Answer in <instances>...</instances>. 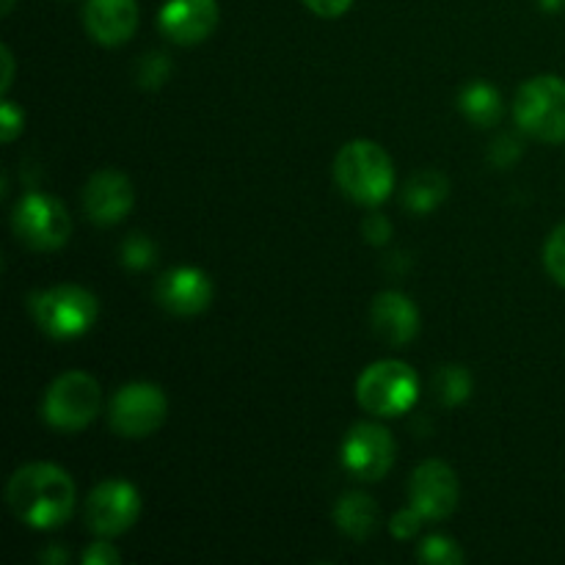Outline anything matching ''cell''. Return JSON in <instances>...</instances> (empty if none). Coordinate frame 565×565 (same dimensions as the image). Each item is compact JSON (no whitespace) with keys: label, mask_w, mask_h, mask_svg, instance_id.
Instances as JSON below:
<instances>
[{"label":"cell","mask_w":565,"mask_h":565,"mask_svg":"<svg viewBox=\"0 0 565 565\" xmlns=\"http://www.w3.org/2000/svg\"><path fill=\"white\" fill-rule=\"evenodd\" d=\"M141 494L127 480H103L86 500V524L99 539H116L138 522Z\"/></svg>","instance_id":"cell-9"},{"label":"cell","mask_w":565,"mask_h":565,"mask_svg":"<svg viewBox=\"0 0 565 565\" xmlns=\"http://www.w3.org/2000/svg\"><path fill=\"white\" fill-rule=\"evenodd\" d=\"M334 180L348 199L375 207L386 202L395 188V166L379 143L356 138L337 152Z\"/></svg>","instance_id":"cell-2"},{"label":"cell","mask_w":565,"mask_h":565,"mask_svg":"<svg viewBox=\"0 0 565 565\" xmlns=\"http://www.w3.org/2000/svg\"><path fill=\"white\" fill-rule=\"evenodd\" d=\"M99 408H103V390H99L97 379L81 373V370H72L50 384L42 401V417L47 419L50 428L77 434L88 423H94Z\"/></svg>","instance_id":"cell-6"},{"label":"cell","mask_w":565,"mask_h":565,"mask_svg":"<svg viewBox=\"0 0 565 565\" xmlns=\"http://www.w3.org/2000/svg\"><path fill=\"white\" fill-rule=\"evenodd\" d=\"M31 315L50 340H77L97 323L99 303L86 287L55 285L33 296Z\"/></svg>","instance_id":"cell-3"},{"label":"cell","mask_w":565,"mask_h":565,"mask_svg":"<svg viewBox=\"0 0 565 565\" xmlns=\"http://www.w3.org/2000/svg\"><path fill=\"white\" fill-rule=\"evenodd\" d=\"M423 522H425V519L419 516L417 508L408 505L406 511H401L395 519H392L390 530H392V535H395V539L408 541V539H414V535L419 533V527H423Z\"/></svg>","instance_id":"cell-26"},{"label":"cell","mask_w":565,"mask_h":565,"mask_svg":"<svg viewBox=\"0 0 565 565\" xmlns=\"http://www.w3.org/2000/svg\"><path fill=\"white\" fill-rule=\"evenodd\" d=\"M132 202H136L132 182L116 169L97 171V174L86 182V188H83V210H86L88 218L99 226H110L125 221L127 213L132 210Z\"/></svg>","instance_id":"cell-13"},{"label":"cell","mask_w":565,"mask_h":565,"mask_svg":"<svg viewBox=\"0 0 565 565\" xmlns=\"http://www.w3.org/2000/svg\"><path fill=\"white\" fill-rule=\"evenodd\" d=\"M461 486L445 461H425L414 469L408 483V500L425 522H441L458 508Z\"/></svg>","instance_id":"cell-11"},{"label":"cell","mask_w":565,"mask_h":565,"mask_svg":"<svg viewBox=\"0 0 565 565\" xmlns=\"http://www.w3.org/2000/svg\"><path fill=\"white\" fill-rule=\"evenodd\" d=\"M77 491L70 472L55 463H25L6 486V502L22 524L33 530H55L72 516Z\"/></svg>","instance_id":"cell-1"},{"label":"cell","mask_w":565,"mask_h":565,"mask_svg":"<svg viewBox=\"0 0 565 565\" xmlns=\"http://www.w3.org/2000/svg\"><path fill=\"white\" fill-rule=\"evenodd\" d=\"M83 25L88 36L105 47L125 44L138 28V3L136 0H86Z\"/></svg>","instance_id":"cell-15"},{"label":"cell","mask_w":565,"mask_h":565,"mask_svg":"<svg viewBox=\"0 0 565 565\" xmlns=\"http://www.w3.org/2000/svg\"><path fill=\"white\" fill-rule=\"evenodd\" d=\"M395 452L397 447L392 434L384 425L375 423L353 425L342 441V463L353 478L364 480V483L386 478V472L395 463Z\"/></svg>","instance_id":"cell-10"},{"label":"cell","mask_w":565,"mask_h":565,"mask_svg":"<svg viewBox=\"0 0 565 565\" xmlns=\"http://www.w3.org/2000/svg\"><path fill=\"white\" fill-rule=\"evenodd\" d=\"M11 230L28 248L55 252V248H61L70 241L72 221L66 210L61 207L58 199L47 196V193H25L14 204Z\"/></svg>","instance_id":"cell-8"},{"label":"cell","mask_w":565,"mask_h":565,"mask_svg":"<svg viewBox=\"0 0 565 565\" xmlns=\"http://www.w3.org/2000/svg\"><path fill=\"white\" fill-rule=\"evenodd\" d=\"M11 9H14V0H3V6H0V11H3V14H9Z\"/></svg>","instance_id":"cell-31"},{"label":"cell","mask_w":565,"mask_h":565,"mask_svg":"<svg viewBox=\"0 0 565 565\" xmlns=\"http://www.w3.org/2000/svg\"><path fill=\"white\" fill-rule=\"evenodd\" d=\"M337 527L353 541H367L379 530V505L367 494H345L334 508Z\"/></svg>","instance_id":"cell-17"},{"label":"cell","mask_w":565,"mask_h":565,"mask_svg":"<svg viewBox=\"0 0 565 565\" xmlns=\"http://www.w3.org/2000/svg\"><path fill=\"white\" fill-rule=\"evenodd\" d=\"M419 379L406 362L384 359L359 375L356 401L375 417H401L417 403Z\"/></svg>","instance_id":"cell-5"},{"label":"cell","mask_w":565,"mask_h":565,"mask_svg":"<svg viewBox=\"0 0 565 565\" xmlns=\"http://www.w3.org/2000/svg\"><path fill=\"white\" fill-rule=\"evenodd\" d=\"M436 390H439V401L445 406H458L472 392V375H469V370L450 364V367H445L436 375Z\"/></svg>","instance_id":"cell-20"},{"label":"cell","mask_w":565,"mask_h":565,"mask_svg":"<svg viewBox=\"0 0 565 565\" xmlns=\"http://www.w3.org/2000/svg\"><path fill=\"white\" fill-rule=\"evenodd\" d=\"M447 196V180L436 171H423L406 185V204L414 213L425 215Z\"/></svg>","instance_id":"cell-19"},{"label":"cell","mask_w":565,"mask_h":565,"mask_svg":"<svg viewBox=\"0 0 565 565\" xmlns=\"http://www.w3.org/2000/svg\"><path fill=\"white\" fill-rule=\"evenodd\" d=\"M419 561L430 565H458L463 563V552L458 550V544L447 535H430L428 541H423V546L417 550Z\"/></svg>","instance_id":"cell-21"},{"label":"cell","mask_w":565,"mask_h":565,"mask_svg":"<svg viewBox=\"0 0 565 565\" xmlns=\"http://www.w3.org/2000/svg\"><path fill=\"white\" fill-rule=\"evenodd\" d=\"M158 25L171 42L185 44V47L199 44L218 25V3L215 0H166Z\"/></svg>","instance_id":"cell-14"},{"label":"cell","mask_w":565,"mask_h":565,"mask_svg":"<svg viewBox=\"0 0 565 565\" xmlns=\"http://www.w3.org/2000/svg\"><path fill=\"white\" fill-rule=\"evenodd\" d=\"M154 298H158V303L166 312L191 318V315L204 312L210 307V301H213V281L207 279L204 270L182 265V268H171L160 276L158 285H154Z\"/></svg>","instance_id":"cell-12"},{"label":"cell","mask_w":565,"mask_h":565,"mask_svg":"<svg viewBox=\"0 0 565 565\" xmlns=\"http://www.w3.org/2000/svg\"><path fill=\"white\" fill-rule=\"evenodd\" d=\"M516 125L544 143H565V81L539 75L519 88L513 99Z\"/></svg>","instance_id":"cell-4"},{"label":"cell","mask_w":565,"mask_h":565,"mask_svg":"<svg viewBox=\"0 0 565 565\" xmlns=\"http://www.w3.org/2000/svg\"><path fill=\"white\" fill-rule=\"evenodd\" d=\"M121 555L108 544V541H97L83 552V565H119Z\"/></svg>","instance_id":"cell-27"},{"label":"cell","mask_w":565,"mask_h":565,"mask_svg":"<svg viewBox=\"0 0 565 565\" xmlns=\"http://www.w3.org/2000/svg\"><path fill=\"white\" fill-rule=\"evenodd\" d=\"M544 265L546 274L565 287V224L557 226L550 237H546L544 246Z\"/></svg>","instance_id":"cell-22"},{"label":"cell","mask_w":565,"mask_h":565,"mask_svg":"<svg viewBox=\"0 0 565 565\" xmlns=\"http://www.w3.org/2000/svg\"><path fill=\"white\" fill-rule=\"evenodd\" d=\"M541 6H544L546 11H561L565 9V0H541Z\"/></svg>","instance_id":"cell-30"},{"label":"cell","mask_w":565,"mask_h":565,"mask_svg":"<svg viewBox=\"0 0 565 565\" xmlns=\"http://www.w3.org/2000/svg\"><path fill=\"white\" fill-rule=\"evenodd\" d=\"M0 55H3V83H0V92L3 94H9V88H11V83H14V55H11V50L6 47H0Z\"/></svg>","instance_id":"cell-29"},{"label":"cell","mask_w":565,"mask_h":565,"mask_svg":"<svg viewBox=\"0 0 565 565\" xmlns=\"http://www.w3.org/2000/svg\"><path fill=\"white\" fill-rule=\"evenodd\" d=\"M169 58L163 53H149L143 55L141 61V70H138V77H141V86L147 88H158L163 86V81L169 77Z\"/></svg>","instance_id":"cell-24"},{"label":"cell","mask_w":565,"mask_h":565,"mask_svg":"<svg viewBox=\"0 0 565 565\" xmlns=\"http://www.w3.org/2000/svg\"><path fill=\"white\" fill-rule=\"evenodd\" d=\"M121 263L132 270H143L154 263V246L149 237L132 235L127 237L125 246H121Z\"/></svg>","instance_id":"cell-23"},{"label":"cell","mask_w":565,"mask_h":565,"mask_svg":"<svg viewBox=\"0 0 565 565\" xmlns=\"http://www.w3.org/2000/svg\"><path fill=\"white\" fill-rule=\"evenodd\" d=\"M22 121H25V114H22L20 105L11 103V99H3V105H0V138L6 143H11L20 136L22 127H25Z\"/></svg>","instance_id":"cell-25"},{"label":"cell","mask_w":565,"mask_h":565,"mask_svg":"<svg viewBox=\"0 0 565 565\" xmlns=\"http://www.w3.org/2000/svg\"><path fill=\"white\" fill-rule=\"evenodd\" d=\"M312 14L326 17V20H334V17H342L353 6V0H303Z\"/></svg>","instance_id":"cell-28"},{"label":"cell","mask_w":565,"mask_h":565,"mask_svg":"<svg viewBox=\"0 0 565 565\" xmlns=\"http://www.w3.org/2000/svg\"><path fill=\"white\" fill-rule=\"evenodd\" d=\"M370 320H373L375 337L392 348L408 345L419 331L417 307H414L412 298L397 290L381 292L379 298H373Z\"/></svg>","instance_id":"cell-16"},{"label":"cell","mask_w":565,"mask_h":565,"mask_svg":"<svg viewBox=\"0 0 565 565\" xmlns=\"http://www.w3.org/2000/svg\"><path fill=\"white\" fill-rule=\"evenodd\" d=\"M169 414V401L158 384L136 381L116 390L110 397L108 423L121 439H147L163 425Z\"/></svg>","instance_id":"cell-7"},{"label":"cell","mask_w":565,"mask_h":565,"mask_svg":"<svg viewBox=\"0 0 565 565\" xmlns=\"http://www.w3.org/2000/svg\"><path fill=\"white\" fill-rule=\"evenodd\" d=\"M458 105L467 114V119L478 127H491L502 116V97L491 83L472 81L461 88Z\"/></svg>","instance_id":"cell-18"}]
</instances>
